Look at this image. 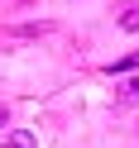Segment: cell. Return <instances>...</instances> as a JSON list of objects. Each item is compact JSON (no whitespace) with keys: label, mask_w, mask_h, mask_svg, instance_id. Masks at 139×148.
Masks as SVG:
<instances>
[{"label":"cell","mask_w":139,"mask_h":148,"mask_svg":"<svg viewBox=\"0 0 139 148\" xmlns=\"http://www.w3.org/2000/svg\"><path fill=\"white\" fill-rule=\"evenodd\" d=\"M0 148H34V134H29V129H15V134L5 138Z\"/></svg>","instance_id":"6da1fadb"},{"label":"cell","mask_w":139,"mask_h":148,"mask_svg":"<svg viewBox=\"0 0 139 148\" xmlns=\"http://www.w3.org/2000/svg\"><path fill=\"white\" fill-rule=\"evenodd\" d=\"M120 29H129V34L139 29V5H129V10H125V19H120Z\"/></svg>","instance_id":"7a4b0ae2"},{"label":"cell","mask_w":139,"mask_h":148,"mask_svg":"<svg viewBox=\"0 0 139 148\" xmlns=\"http://www.w3.org/2000/svg\"><path fill=\"white\" fill-rule=\"evenodd\" d=\"M125 100H139V81H129V86H125Z\"/></svg>","instance_id":"3957f363"},{"label":"cell","mask_w":139,"mask_h":148,"mask_svg":"<svg viewBox=\"0 0 139 148\" xmlns=\"http://www.w3.org/2000/svg\"><path fill=\"white\" fill-rule=\"evenodd\" d=\"M5 115H10V110H5V105H0V124H5Z\"/></svg>","instance_id":"277c9868"}]
</instances>
